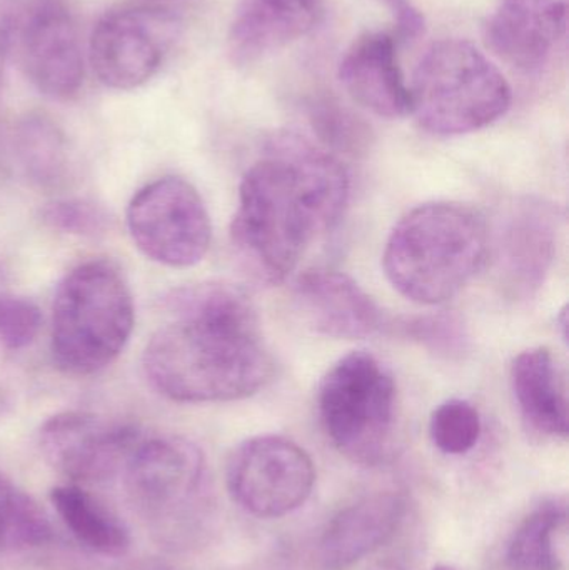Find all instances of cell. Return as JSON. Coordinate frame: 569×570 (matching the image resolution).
<instances>
[{
	"instance_id": "1",
	"label": "cell",
	"mask_w": 569,
	"mask_h": 570,
	"mask_svg": "<svg viewBox=\"0 0 569 570\" xmlns=\"http://www.w3.org/2000/svg\"><path fill=\"white\" fill-rule=\"evenodd\" d=\"M169 324L147 344V381L169 401L216 404L251 397L273 377L256 305L233 284L204 283L167 297Z\"/></svg>"
},
{
	"instance_id": "2",
	"label": "cell",
	"mask_w": 569,
	"mask_h": 570,
	"mask_svg": "<svg viewBox=\"0 0 569 570\" xmlns=\"http://www.w3.org/2000/svg\"><path fill=\"white\" fill-rule=\"evenodd\" d=\"M347 199L350 176L333 154L276 134L241 183L230 239L259 283H284L314 237L340 223Z\"/></svg>"
},
{
	"instance_id": "3",
	"label": "cell",
	"mask_w": 569,
	"mask_h": 570,
	"mask_svg": "<svg viewBox=\"0 0 569 570\" xmlns=\"http://www.w3.org/2000/svg\"><path fill=\"white\" fill-rule=\"evenodd\" d=\"M483 216L463 204L431 203L408 213L391 233L383 266L410 301L438 305L460 294L487 263Z\"/></svg>"
},
{
	"instance_id": "4",
	"label": "cell",
	"mask_w": 569,
	"mask_h": 570,
	"mask_svg": "<svg viewBox=\"0 0 569 570\" xmlns=\"http://www.w3.org/2000/svg\"><path fill=\"white\" fill-rule=\"evenodd\" d=\"M134 322L133 292L119 267L106 259L79 264L53 295V362L73 377L99 374L122 354Z\"/></svg>"
},
{
	"instance_id": "5",
	"label": "cell",
	"mask_w": 569,
	"mask_h": 570,
	"mask_svg": "<svg viewBox=\"0 0 569 570\" xmlns=\"http://www.w3.org/2000/svg\"><path fill=\"white\" fill-rule=\"evenodd\" d=\"M411 114L426 132L464 136L497 122L511 106V87L467 40L434 43L414 72Z\"/></svg>"
},
{
	"instance_id": "6",
	"label": "cell",
	"mask_w": 569,
	"mask_h": 570,
	"mask_svg": "<svg viewBox=\"0 0 569 570\" xmlns=\"http://www.w3.org/2000/svg\"><path fill=\"white\" fill-rule=\"evenodd\" d=\"M396 387L370 352L354 351L336 362L317 389L321 424L334 448L361 465H374L390 444Z\"/></svg>"
},
{
	"instance_id": "7",
	"label": "cell",
	"mask_w": 569,
	"mask_h": 570,
	"mask_svg": "<svg viewBox=\"0 0 569 570\" xmlns=\"http://www.w3.org/2000/svg\"><path fill=\"white\" fill-rule=\"evenodd\" d=\"M137 512L164 539L176 541L196 514L206 488V461L194 442L159 435L137 442L122 469Z\"/></svg>"
},
{
	"instance_id": "8",
	"label": "cell",
	"mask_w": 569,
	"mask_h": 570,
	"mask_svg": "<svg viewBox=\"0 0 569 570\" xmlns=\"http://www.w3.org/2000/svg\"><path fill=\"white\" fill-rule=\"evenodd\" d=\"M127 229L147 259L174 269L199 264L213 239L203 197L180 177L143 187L127 207Z\"/></svg>"
},
{
	"instance_id": "9",
	"label": "cell",
	"mask_w": 569,
	"mask_h": 570,
	"mask_svg": "<svg viewBox=\"0 0 569 570\" xmlns=\"http://www.w3.org/2000/svg\"><path fill=\"white\" fill-rule=\"evenodd\" d=\"M316 472L307 452L281 435H257L234 449L226 468L230 498L261 519L297 511L313 492Z\"/></svg>"
},
{
	"instance_id": "10",
	"label": "cell",
	"mask_w": 569,
	"mask_h": 570,
	"mask_svg": "<svg viewBox=\"0 0 569 570\" xmlns=\"http://www.w3.org/2000/svg\"><path fill=\"white\" fill-rule=\"evenodd\" d=\"M174 19L163 9L122 7L94 27L89 60L97 79L116 90L149 82L166 59Z\"/></svg>"
},
{
	"instance_id": "11",
	"label": "cell",
	"mask_w": 569,
	"mask_h": 570,
	"mask_svg": "<svg viewBox=\"0 0 569 570\" xmlns=\"http://www.w3.org/2000/svg\"><path fill=\"white\" fill-rule=\"evenodd\" d=\"M139 441L134 425L79 411L47 419L39 432L43 459L67 479L84 484L116 478Z\"/></svg>"
},
{
	"instance_id": "12",
	"label": "cell",
	"mask_w": 569,
	"mask_h": 570,
	"mask_svg": "<svg viewBox=\"0 0 569 570\" xmlns=\"http://www.w3.org/2000/svg\"><path fill=\"white\" fill-rule=\"evenodd\" d=\"M17 56L29 82L53 100L80 92L86 76L79 30L57 0H39L17 29Z\"/></svg>"
},
{
	"instance_id": "13",
	"label": "cell",
	"mask_w": 569,
	"mask_h": 570,
	"mask_svg": "<svg viewBox=\"0 0 569 570\" xmlns=\"http://www.w3.org/2000/svg\"><path fill=\"white\" fill-rule=\"evenodd\" d=\"M568 29V0H500L484 23L491 52L513 69L538 72Z\"/></svg>"
},
{
	"instance_id": "14",
	"label": "cell",
	"mask_w": 569,
	"mask_h": 570,
	"mask_svg": "<svg viewBox=\"0 0 569 570\" xmlns=\"http://www.w3.org/2000/svg\"><path fill=\"white\" fill-rule=\"evenodd\" d=\"M293 295L307 325L326 337L357 341L383 327L376 302L337 271H307L294 283Z\"/></svg>"
},
{
	"instance_id": "15",
	"label": "cell",
	"mask_w": 569,
	"mask_h": 570,
	"mask_svg": "<svg viewBox=\"0 0 569 570\" xmlns=\"http://www.w3.org/2000/svg\"><path fill=\"white\" fill-rule=\"evenodd\" d=\"M558 214L541 200L518 204L501 230L498 263L503 284L520 297L545 284L557 254Z\"/></svg>"
},
{
	"instance_id": "16",
	"label": "cell",
	"mask_w": 569,
	"mask_h": 570,
	"mask_svg": "<svg viewBox=\"0 0 569 570\" xmlns=\"http://www.w3.org/2000/svg\"><path fill=\"white\" fill-rule=\"evenodd\" d=\"M326 0H241L229 29V52L239 66L256 62L313 32Z\"/></svg>"
},
{
	"instance_id": "17",
	"label": "cell",
	"mask_w": 569,
	"mask_h": 570,
	"mask_svg": "<svg viewBox=\"0 0 569 570\" xmlns=\"http://www.w3.org/2000/svg\"><path fill=\"white\" fill-rule=\"evenodd\" d=\"M406 501L396 492H376L337 512L317 544L324 570H346L386 544L403 522Z\"/></svg>"
},
{
	"instance_id": "18",
	"label": "cell",
	"mask_w": 569,
	"mask_h": 570,
	"mask_svg": "<svg viewBox=\"0 0 569 570\" xmlns=\"http://www.w3.org/2000/svg\"><path fill=\"white\" fill-rule=\"evenodd\" d=\"M344 89L364 109L396 119L411 114L410 87L396 60V39L386 32H367L354 40L340 63Z\"/></svg>"
},
{
	"instance_id": "19",
	"label": "cell",
	"mask_w": 569,
	"mask_h": 570,
	"mask_svg": "<svg viewBox=\"0 0 569 570\" xmlns=\"http://www.w3.org/2000/svg\"><path fill=\"white\" fill-rule=\"evenodd\" d=\"M510 379L524 422L538 434L567 439V387L551 351L537 347L521 352L511 365Z\"/></svg>"
},
{
	"instance_id": "20",
	"label": "cell",
	"mask_w": 569,
	"mask_h": 570,
	"mask_svg": "<svg viewBox=\"0 0 569 570\" xmlns=\"http://www.w3.org/2000/svg\"><path fill=\"white\" fill-rule=\"evenodd\" d=\"M16 164L33 186L62 189L72 176V157L66 136L56 122L40 114H29L16 124L10 137Z\"/></svg>"
},
{
	"instance_id": "21",
	"label": "cell",
	"mask_w": 569,
	"mask_h": 570,
	"mask_svg": "<svg viewBox=\"0 0 569 570\" xmlns=\"http://www.w3.org/2000/svg\"><path fill=\"white\" fill-rule=\"evenodd\" d=\"M50 502L79 544L104 558H120L130 548L126 525L99 499L77 484L57 485Z\"/></svg>"
},
{
	"instance_id": "22",
	"label": "cell",
	"mask_w": 569,
	"mask_h": 570,
	"mask_svg": "<svg viewBox=\"0 0 569 570\" xmlns=\"http://www.w3.org/2000/svg\"><path fill=\"white\" fill-rule=\"evenodd\" d=\"M567 504L551 499L538 505L514 532L508 546L511 570H563Z\"/></svg>"
},
{
	"instance_id": "23",
	"label": "cell",
	"mask_w": 569,
	"mask_h": 570,
	"mask_svg": "<svg viewBox=\"0 0 569 570\" xmlns=\"http://www.w3.org/2000/svg\"><path fill=\"white\" fill-rule=\"evenodd\" d=\"M52 539L49 519L0 475V549L36 548Z\"/></svg>"
},
{
	"instance_id": "24",
	"label": "cell",
	"mask_w": 569,
	"mask_h": 570,
	"mask_svg": "<svg viewBox=\"0 0 569 570\" xmlns=\"http://www.w3.org/2000/svg\"><path fill=\"white\" fill-rule=\"evenodd\" d=\"M430 435L443 454H468L480 441V412L463 399L443 402L431 415Z\"/></svg>"
},
{
	"instance_id": "25",
	"label": "cell",
	"mask_w": 569,
	"mask_h": 570,
	"mask_svg": "<svg viewBox=\"0 0 569 570\" xmlns=\"http://www.w3.org/2000/svg\"><path fill=\"white\" fill-rule=\"evenodd\" d=\"M310 119L320 139L336 149L354 154L370 139L366 126L330 97H320L310 104Z\"/></svg>"
},
{
	"instance_id": "26",
	"label": "cell",
	"mask_w": 569,
	"mask_h": 570,
	"mask_svg": "<svg viewBox=\"0 0 569 570\" xmlns=\"http://www.w3.org/2000/svg\"><path fill=\"white\" fill-rule=\"evenodd\" d=\"M42 219L57 233L86 239L104 236L110 226L109 214L102 206L79 197H66L47 204Z\"/></svg>"
},
{
	"instance_id": "27",
	"label": "cell",
	"mask_w": 569,
	"mask_h": 570,
	"mask_svg": "<svg viewBox=\"0 0 569 570\" xmlns=\"http://www.w3.org/2000/svg\"><path fill=\"white\" fill-rule=\"evenodd\" d=\"M403 334L434 354L453 358L468 348V332L463 321L454 314L423 315L401 324Z\"/></svg>"
},
{
	"instance_id": "28",
	"label": "cell",
	"mask_w": 569,
	"mask_h": 570,
	"mask_svg": "<svg viewBox=\"0 0 569 570\" xmlns=\"http://www.w3.org/2000/svg\"><path fill=\"white\" fill-rule=\"evenodd\" d=\"M42 327V312L36 302L0 294V344L9 351L29 347Z\"/></svg>"
},
{
	"instance_id": "29",
	"label": "cell",
	"mask_w": 569,
	"mask_h": 570,
	"mask_svg": "<svg viewBox=\"0 0 569 570\" xmlns=\"http://www.w3.org/2000/svg\"><path fill=\"white\" fill-rule=\"evenodd\" d=\"M380 2L393 17L396 40L410 42V40H416L423 36L426 30V20L413 0H380Z\"/></svg>"
},
{
	"instance_id": "30",
	"label": "cell",
	"mask_w": 569,
	"mask_h": 570,
	"mask_svg": "<svg viewBox=\"0 0 569 570\" xmlns=\"http://www.w3.org/2000/svg\"><path fill=\"white\" fill-rule=\"evenodd\" d=\"M371 570H404L403 568H400L398 564H393V562H384V564L374 566Z\"/></svg>"
},
{
	"instance_id": "31",
	"label": "cell",
	"mask_w": 569,
	"mask_h": 570,
	"mask_svg": "<svg viewBox=\"0 0 569 570\" xmlns=\"http://www.w3.org/2000/svg\"><path fill=\"white\" fill-rule=\"evenodd\" d=\"M433 570H457V569L451 568V566L440 564V566H436V568H434Z\"/></svg>"
},
{
	"instance_id": "32",
	"label": "cell",
	"mask_w": 569,
	"mask_h": 570,
	"mask_svg": "<svg viewBox=\"0 0 569 570\" xmlns=\"http://www.w3.org/2000/svg\"><path fill=\"white\" fill-rule=\"evenodd\" d=\"M0 288H2V269H0ZM2 294V292H0Z\"/></svg>"
}]
</instances>
